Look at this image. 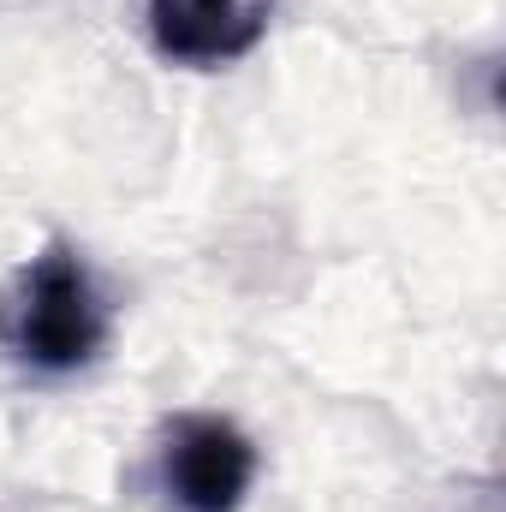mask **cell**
I'll return each mask as SVG.
<instances>
[{"instance_id": "3957f363", "label": "cell", "mask_w": 506, "mask_h": 512, "mask_svg": "<svg viewBox=\"0 0 506 512\" xmlns=\"http://www.w3.org/2000/svg\"><path fill=\"white\" fill-rule=\"evenodd\" d=\"M274 0H149V42L167 66L221 72L268 36Z\"/></svg>"}, {"instance_id": "7a4b0ae2", "label": "cell", "mask_w": 506, "mask_h": 512, "mask_svg": "<svg viewBox=\"0 0 506 512\" xmlns=\"http://www.w3.org/2000/svg\"><path fill=\"white\" fill-rule=\"evenodd\" d=\"M256 483L251 435L221 411H179L155 447V495L167 512H239Z\"/></svg>"}, {"instance_id": "6da1fadb", "label": "cell", "mask_w": 506, "mask_h": 512, "mask_svg": "<svg viewBox=\"0 0 506 512\" xmlns=\"http://www.w3.org/2000/svg\"><path fill=\"white\" fill-rule=\"evenodd\" d=\"M114 340V304L84 251L42 245L0 286V352L36 376H78Z\"/></svg>"}]
</instances>
